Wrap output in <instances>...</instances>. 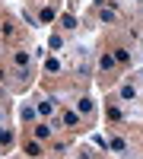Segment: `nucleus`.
Masks as SVG:
<instances>
[{
  "label": "nucleus",
  "mask_w": 143,
  "mask_h": 159,
  "mask_svg": "<svg viewBox=\"0 0 143 159\" xmlns=\"http://www.w3.org/2000/svg\"><path fill=\"white\" fill-rule=\"evenodd\" d=\"M140 76H143V73H140Z\"/></svg>",
  "instance_id": "nucleus-20"
},
{
  "label": "nucleus",
  "mask_w": 143,
  "mask_h": 159,
  "mask_svg": "<svg viewBox=\"0 0 143 159\" xmlns=\"http://www.w3.org/2000/svg\"><path fill=\"white\" fill-rule=\"evenodd\" d=\"M48 137H51V124L38 121V124H35V140H48Z\"/></svg>",
  "instance_id": "nucleus-7"
},
{
  "label": "nucleus",
  "mask_w": 143,
  "mask_h": 159,
  "mask_svg": "<svg viewBox=\"0 0 143 159\" xmlns=\"http://www.w3.org/2000/svg\"><path fill=\"white\" fill-rule=\"evenodd\" d=\"M29 61H32L29 51H13V67L16 70H29Z\"/></svg>",
  "instance_id": "nucleus-3"
},
{
  "label": "nucleus",
  "mask_w": 143,
  "mask_h": 159,
  "mask_svg": "<svg viewBox=\"0 0 143 159\" xmlns=\"http://www.w3.org/2000/svg\"><path fill=\"white\" fill-rule=\"evenodd\" d=\"M0 121H3V108H0Z\"/></svg>",
  "instance_id": "nucleus-17"
},
{
  "label": "nucleus",
  "mask_w": 143,
  "mask_h": 159,
  "mask_svg": "<svg viewBox=\"0 0 143 159\" xmlns=\"http://www.w3.org/2000/svg\"><path fill=\"white\" fill-rule=\"evenodd\" d=\"M10 140H13V137H10V130H3V127H0V143H3V147H7Z\"/></svg>",
  "instance_id": "nucleus-16"
},
{
  "label": "nucleus",
  "mask_w": 143,
  "mask_h": 159,
  "mask_svg": "<svg viewBox=\"0 0 143 159\" xmlns=\"http://www.w3.org/2000/svg\"><path fill=\"white\" fill-rule=\"evenodd\" d=\"M51 19H54V10L45 7V10H42V22H51Z\"/></svg>",
  "instance_id": "nucleus-15"
},
{
  "label": "nucleus",
  "mask_w": 143,
  "mask_h": 159,
  "mask_svg": "<svg viewBox=\"0 0 143 159\" xmlns=\"http://www.w3.org/2000/svg\"><path fill=\"white\" fill-rule=\"evenodd\" d=\"M48 48H51V51H57V48H64V38H60V35H51V42H48Z\"/></svg>",
  "instance_id": "nucleus-14"
},
{
  "label": "nucleus",
  "mask_w": 143,
  "mask_h": 159,
  "mask_svg": "<svg viewBox=\"0 0 143 159\" xmlns=\"http://www.w3.org/2000/svg\"><path fill=\"white\" fill-rule=\"evenodd\" d=\"M19 118H22V121H38V108H32V105H22V108H19Z\"/></svg>",
  "instance_id": "nucleus-6"
},
{
  "label": "nucleus",
  "mask_w": 143,
  "mask_h": 159,
  "mask_svg": "<svg viewBox=\"0 0 143 159\" xmlns=\"http://www.w3.org/2000/svg\"><path fill=\"white\" fill-rule=\"evenodd\" d=\"M54 108H57V99H42V102H38V115H42V118H48Z\"/></svg>",
  "instance_id": "nucleus-5"
},
{
  "label": "nucleus",
  "mask_w": 143,
  "mask_h": 159,
  "mask_svg": "<svg viewBox=\"0 0 143 159\" xmlns=\"http://www.w3.org/2000/svg\"><path fill=\"white\" fill-rule=\"evenodd\" d=\"M114 61H118V64H127V61H131L127 48H114Z\"/></svg>",
  "instance_id": "nucleus-12"
},
{
  "label": "nucleus",
  "mask_w": 143,
  "mask_h": 159,
  "mask_svg": "<svg viewBox=\"0 0 143 159\" xmlns=\"http://www.w3.org/2000/svg\"><path fill=\"white\" fill-rule=\"evenodd\" d=\"M25 153H29L32 159H38V156H42V143H38V140H32V143H25Z\"/></svg>",
  "instance_id": "nucleus-10"
},
{
  "label": "nucleus",
  "mask_w": 143,
  "mask_h": 159,
  "mask_svg": "<svg viewBox=\"0 0 143 159\" xmlns=\"http://www.w3.org/2000/svg\"><path fill=\"white\" fill-rule=\"evenodd\" d=\"M118 99H121V102H137V99H140V86L131 83V80L121 83V86H118Z\"/></svg>",
  "instance_id": "nucleus-1"
},
{
  "label": "nucleus",
  "mask_w": 143,
  "mask_h": 159,
  "mask_svg": "<svg viewBox=\"0 0 143 159\" xmlns=\"http://www.w3.org/2000/svg\"><path fill=\"white\" fill-rule=\"evenodd\" d=\"M140 10H143V3H140Z\"/></svg>",
  "instance_id": "nucleus-19"
},
{
  "label": "nucleus",
  "mask_w": 143,
  "mask_h": 159,
  "mask_svg": "<svg viewBox=\"0 0 143 159\" xmlns=\"http://www.w3.org/2000/svg\"><path fill=\"white\" fill-rule=\"evenodd\" d=\"M108 147H111V150H114V153H121V156H124V153H127V143H124V140H121V137H114V140H111V143H108Z\"/></svg>",
  "instance_id": "nucleus-11"
},
{
  "label": "nucleus",
  "mask_w": 143,
  "mask_h": 159,
  "mask_svg": "<svg viewBox=\"0 0 143 159\" xmlns=\"http://www.w3.org/2000/svg\"><path fill=\"white\" fill-rule=\"evenodd\" d=\"M45 70H48V73H57V70H60V61H57V57H48V61H45Z\"/></svg>",
  "instance_id": "nucleus-13"
},
{
  "label": "nucleus",
  "mask_w": 143,
  "mask_h": 159,
  "mask_svg": "<svg viewBox=\"0 0 143 159\" xmlns=\"http://www.w3.org/2000/svg\"><path fill=\"white\" fill-rule=\"evenodd\" d=\"M99 22H105V25H118V22H121V13L114 10V7H99Z\"/></svg>",
  "instance_id": "nucleus-2"
},
{
  "label": "nucleus",
  "mask_w": 143,
  "mask_h": 159,
  "mask_svg": "<svg viewBox=\"0 0 143 159\" xmlns=\"http://www.w3.org/2000/svg\"><path fill=\"white\" fill-rule=\"evenodd\" d=\"M80 124V111H64V127H76Z\"/></svg>",
  "instance_id": "nucleus-9"
},
{
  "label": "nucleus",
  "mask_w": 143,
  "mask_h": 159,
  "mask_svg": "<svg viewBox=\"0 0 143 159\" xmlns=\"http://www.w3.org/2000/svg\"><path fill=\"white\" fill-rule=\"evenodd\" d=\"M114 67H118L114 54H99V70H102V73H108V70H114Z\"/></svg>",
  "instance_id": "nucleus-4"
},
{
  "label": "nucleus",
  "mask_w": 143,
  "mask_h": 159,
  "mask_svg": "<svg viewBox=\"0 0 143 159\" xmlns=\"http://www.w3.org/2000/svg\"><path fill=\"white\" fill-rule=\"evenodd\" d=\"M76 111H80V115H92V111H96L92 99H80V102H76Z\"/></svg>",
  "instance_id": "nucleus-8"
},
{
  "label": "nucleus",
  "mask_w": 143,
  "mask_h": 159,
  "mask_svg": "<svg viewBox=\"0 0 143 159\" xmlns=\"http://www.w3.org/2000/svg\"><path fill=\"white\" fill-rule=\"evenodd\" d=\"M140 45H143V38H140Z\"/></svg>",
  "instance_id": "nucleus-18"
}]
</instances>
